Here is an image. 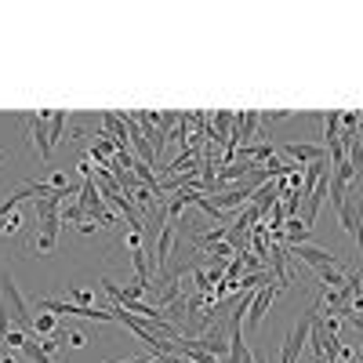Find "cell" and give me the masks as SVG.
<instances>
[{"label":"cell","instance_id":"6da1fadb","mask_svg":"<svg viewBox=\"0 0 363 363\" xmlns=\"http://www.w3.org/2000/svg\"><path fill=\"white\" fill-rule=\"evenodd\" d=\"M0 298H4V306L11 313V323L18 330H26V335H33V316H29V306H26V298L18 294L15 287V277H11V269L0 272Z\"/></svg>","mask_w":363,"mask_h":363},{"label":"cell","instance_id":"7a4b0ae2","mask_svg":"<svg viewBox=\"0 0 363 363\" xmlns=\"http://www.w3.org/2000/svg\"><path fill=\"white\" fill-rule=\"evenodd\" d=\"M320 309L313 306V309H306L298 316V323L287 330V338H284V345H280V363H298V352L306 349V342H309V330H313V316H316Z\"/></svg>","mask_w":363,"mask_h":363},{"label":"cell","instance_id":"3957f363","mask_svg":"<svg viewBox=\"0 0 363 363\" xmlns=\"http://www.w3.org/2000/svg\"><path fill=\"white\" fill-rule=\"evenodd\" d=\"M58 229H62V215L40 218V222H37V236H33V251H37V255H51V251H55V244H58Z\"/></svg>","mask_w":363,"mask_h":363},{"label":"cell","instance_id":"277c9868","mask_svg":"<svg viewBox=\"0 0 363 363\" xmlns=\"http://www.w3.org/2000/svg\"><path fill=\"white\" fill-rule=\"evenodd\" d=\"M272 298H277V287H262V291H255V301H251V309H247V316H244V327L247 330H258L262 327V320H265V309L272 306Z\"/></svg>","mask_w":363,"mask_h":363},{"label":"cell","instance_id":"5b68a950","mask_svg":"<svg viewBox=\"0 0 363 363\" xmlns=\"http://www.w3.org/2000/svg\"><path fill=\"white\" fill-rule=\"evenodd\" d=\"M291 160H298V167H306L313 160H327V149L323 145H309V142H284L280 145Z\"/></svg>","mask_w":363,"mask_h":363},{"label":"cell","instance_id":"8992f818","mask_svg":"<svg viewBox=\"0 0 363 363\" xmlns=\"http://www.w3.org/2000/svg\"><path fill=\"white\" fill-rule=\"evenodd\" d=\"M287 255L291 258H298V262H309L313 269H323V265H338V258L330 255V251H323V247H313V244H298V247H287Z\"/></svg>","mask_w":363,"mask_h":363},{"label":"cell","instance_id":"52a82bcc","mask_svg":"<svg viewBox=\"0 0 363 363\" xmlns=\"http://www.w3.org/2000/svg\"><path fill=\"white\" fill-rule=\"evenodd\" d=\"M193 345H196V349H203V352H211V356H215V359H222V363L229 359V338L222 335L218 327H211L207 335L193 338Z\"/></svg>","mask_w":363,"mask_h":363},{"label":"cell","instance_id":"ba28073f","mask_svg":"<svg viewBox=\"0 0 363 363\" xmlns=\"http://www.w3.org/2000/svg\"><path fill=\"white\" fill-rule=\"evenodd\" d=\"M48 124H51V113H48V109H40V113L33 116V138H37V153H40V160H44V164H48V160H51V153H55L51 135H48Z\"/></svg>","mask_w":363,"mask_h":363},{"label":"cell","instance_id":"9c48e42d","mask_svg":"<svg viewBox=\"0 0 363 363\" xmlns=\"http://www.w3.org/2000/svg\"><path fill=\"white\" fill-rule=\"evenodd\" d=\"M174 240H178V222L164 225L160 236H157V258H153V269H167L171 262V251H174Z\"/></svg>","mask_w":363,"mask_h":363},{"label":"cell","instance_id":"30bf717a","mask_svg":"<svg viewBox=\"0 0 363 363\" xmlns=\"http://www.w3.org/2000/svg\"><path fill=\"white\" fill-rule=\"evenodd\" d=\"M55 327H58V316H55V313H44V309H40V313L33 316V335H37V338L55 335Z\"/></svg>","mask_w":363,"mask_h":363},{"label":"cell","instance_id":"8fae6325","mask_svg":"<svg viewBox=\"0 0 363 363\" xmlns=\"http://www.w3.org/2000/svg\"><path fill=\"white\" fill-rule=\"evenodd\" d=\"M66 124H69V113H66V109H55V113H51V124H48L51 145H58V142H62V131H66Z\"/></svg>","mask_w":363,"mask_h":363},{"label":"cell","instance_id":"7c38bea8","mask_svg":"<svg viewBox=\"0 0 363 363\" xmlns=\"http://www.w3.org/2000/svg\"><path fill=\"white\" fill-rule=\"evenodd\" d=\"M277 196H280V193H277V186H272V182H265V186H258V189H255V196H251V200H255V207H258V211H265V207L277 203Z\"/></svg>","mask_w":363,"mask_h":363},{"label":"cell","instance_id":"4fadbf2b","mask_svg":"<svg viewBox=\"0 0 363 363\" xmlns=\"http://www.w3.org/2000/svg\"><path fill=\"white\" fill-rule=\"evenodd\" d=\"M316 277L323 280V287H335V291L345 284V272H342L338 265H323V269H316Z\"/></svg>","mask_w":363,"mask_h":363},{"label":"cell","instance_id":"5bb4252c","mask_svg":"<svg viewBox=\"0 0 363 363\" xmlns=\"http://www.w3.org/2000/svg\"><path fill=\"white\" fill-rule=\"evenodd\" d=\"M58 207H62L58 200H33V218L40 222V218H55V215H62Z\"/></svg>","mask_w":363,"mask_h":363},{"label":"cell","instance_id":"9a60e30c","mask_svg":"<svg viewBox=\"0 0 363 363\" xmlns=\"http://www.w3.org/2000/svg\"><path fill=\"white\" fill-rule=\"evenodd\" d=\"M131 265H135V277L149 280V272H153V265H149V251H131Z\"/></svg>","mask_w":363,"mask_h":363},{"label":"cell","instance_id":"2e32d148","mask_svg":"<svg viewBox=\"0 0 363 363\" xmlns=\"http://www.w3.org/2000/svg\"><path fill=\"white\" fill-rule=\"evenodd\" d=\"M22 352H26L29 359H33V363H55V359H51V356H48L44 349H40V342H37V338H26V345H22Z\"/></svg>","mask_w":363,"mask_h":363},{"label":"cell","instance_id":"e0dca14e","mask_svg":"<svg viewBox=\"0 0 363 363\" xmlns=\"http://www.w3.org/2000/svg\"><path fill=\"white\" fill-rule=\"evenodd\" d=\"M338 124H342L338 113L330 109V113L323 116V142H327V145H330V142H338Z\"/></svg>","mask_w":363,"mask_h":363},{"label":"cell","instance_id":"ac0fdd59","mask_svg":"<svg viewBox=\"0 0 363 363\" xmlns=\"http://www.w3.org/2000/svg\"><path fill=\"white\" fill-rule=\"evenodd\" d=\"M87 218H91V215H87L80 203H66V207H62V222H77V225H80V222H87Z\"/></svg>","mask_w":363,"mask_h":363},{"label":"cell","instance_id":"d6986e66","mask_svg":"<svg viewBox=\"0 0 363 363\" xmlns=\"http://www.w3.org/2000/svg\"><path fill=\"white\" fill-rule=\"evenodd\" d=\"M48 186H51V189H73V193H77V186H73V182L66 178V171H51Z\"/></svg>","mask_w":363,"mask_h":363},{"label":"cell","instance_id":"ffe728a7","mask_svg":"<svg viewBox=\"0 0 363 363\" xmlns=\"http://www.w3.org/2000/svg\"><path fill=\"white\" fill-rule=\"evenodd\" d=\"M26 338H29V335H26V330H18V327H11V330H8V335H4V338H0V342H8L11 349H22V345H26Z\"/></svg>","mask_w":363,"mask_h":363},{"label":"cell","instance_id":"44dd1931","mask_svg":"<svg viewBox=\"0 0 363 363\" xmlns=\"http://www.w3.org/2000/svg\"><path fill=\"white\" fill-rule=\"evenodd\" d=\"M69 294H73V306H91V301H95V294L87 287H69Z\"/></svg>","mask_w":363,"mask_h":363},{"label":"cell","instance_id":"7402d4cb","mask_svg":"<svg viewBox=\"0 0 363 363\" xmlns=\"http://www.w3.org/2000/svg\"><path fill=\"white\" fill-rule=\"evenodd\" d=\"M22 229V215H18V211H11V215L4 218V236H15Z\"/></svg>","mask_w":363,"mask_h":363},{"label":"cell","instance_id":"603a6c76","mask_svg":"<svg viewBox=\"0 0 363 363\" xmlns=\"http://www.w3.org/2000/svg\"><path fill=\"white\" fill-rule=\"evenodd\" d=\"M37 342H40V349H44V352H48L51 359H55L58 345H62V338H58V335H48V338H37Z\"/></svg>","mask_w":363,"mask_h":363},{"label":"cell","instance_id":"cb8c5ba5","mask_svg":"<svg viewBox=\"0 0 363 363\" xmlns=\"http://www.w3.org/2000/svg\"><path fill=\"white\" fill-rule=\"evenodd\" d=\"M338 120H342V124H345V131H359V124H363V120H359V113H338Z\"/></svg>","mask_w":363,"mask_h":363},{"label":"cell","instance_id":"d4e9b609","mask_svg":"<svg viewBox=\"0 0 363 363\" xmlns=\"http://www.w3.org/2000/svg\"><path fill=\"white\" fill-rule=\"evenodd\" d=\"M124 244H128L131 251H142V229H128V236H124Z\"/></svg>","mask_w":363,"mask_h":363},{"label":"cell","instance_id":"484cf974","mask_svg":"<svg viewBox=\"0 0 363 363\" xmlns=\"http://www.w3.org/2000/svg\"><path fill=\"white\" fill-rule=\"evenodd\" d=\"M66 338H69V345H73V349H84V345H87V335H84V330H69Z\"/></svg>","mask_w":363,"mask_h":363},{"label":"cell","instance_id":"4316f807","mask_svg":"<svg viewBox=\"0 0 363 363\" xmlns=\"http://www.w3.org/2000/svg\"><path fill=\"white\" fill-rule=\"evenodd\" d=\"M116 363H149V356H135V359H116Z\"/></svg>","mask_w":363,"mask_h":363},{"label":"cell","instance_id":"83f0119b","mask_svg":"<svg viewBox=\"0 0 363 363\" xmlns=\"http://www.w3.org/2000/svg\"><path fill=\"white\" fill-rule=\"evenodd\" d=\"M0 363H18V359H15L11 352H0Z\"/></svg>","mask_w":363,"mask_h":363},{"label":"cell","instance_id":"f1b7e54d","mask_svg":"<svg viewBox=\"0 0 363 363\" xmlns=\"http://www.w3.org/2000/svg\"><path fill=\"white\" fill-rule=\"evenodd\" d=\"M8 157H11V153H8V149H0V164H4V160H8Z\"/></svg>","mask_w":363,"mask_h":363},{"label":"cell","instance_id":"f546056e","mask_svg":"<svg viewBox=\"0 0 363 363\" xmlns=\"http://www.w3.org/2000/svg\"><path fill=\"white\" fill-rule=\"evenodd\" d=\"M255 363H269V359H265V356H262V352H255Z\"/></svg>","mask_w":363,"mask_h":363}]
</instances>
